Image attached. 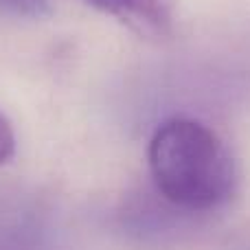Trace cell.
Wrapping results in <instances>:
<instances>
[{"instance_id": "3957f363", "label": "cell", "mask_w": 250, "mask_h": 250, "mask_svg": "<svg viewBox=\"0 0 250 250\" xmlns=\"http://www.w3.org/2000/svg\"><path fill=\"white\" fill-rule=\"evenodd\" d=\"M0 11L16 18L44 20L53 13L51 0H0Z\"/></svg>"}, {"instance_id": "277c9868", "label": "cell", "mask_w": 250, "mask_h": 250, "mask_svg": "<svg viewBox=\"0 0 250 250\" xmlns=\"http://www.w3.org/2000/svg\"><path fill=\"white\" fill-rule=\"evenodd\" d=\"M16 156V132L9 119L0 112V167L7 165Z\"/></svg>"}, {"instance_id": "6da1fadb", "label": "cell", "mask_w": 250, "mask_h": 250, "mask_svg": "<svg viewBox=\"0 0 250 250\" xmlns=\"http://www.w3.org/2000/svg\"><path fill=\"white\" fill-rule=\"evenodd\" d=\"M154 187L171 207L204 213L233 195L237 171L229 147L208 125L189 117L167 119L147 147Z\"/></svg>"}, {"instance_id": "7a4b0ae2", "label": "cell", "mask_w": 250, "mask_h": 250, "mask_svg": "<svg viewBox=\"0 0 250 250\" xmlns=\"http://www.w3.org/2000/svg\"><path fill=\"white\" fill-rule=\"evenodd\" d=\"M88 7L114 18L134 35L151 42L173 33V11L169 0H83Z\"/></svg>"}]
</instances>
